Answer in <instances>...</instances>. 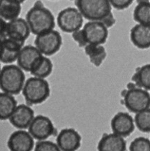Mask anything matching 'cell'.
I'll return each mask as SVG.
<instances>
[{"label": "cell", "mask_w": 150, "mask_h": 151, "mask_svg": "<svg viewBox=\"0 0 150 151\" xmlns=\"http://www.w3.org/2000/svg\"><path fill=\"white\" fill-rule=\"evenodd\" d=\"M110 127L113 133L122 137H129L135 131L134 118L126 112H118L110 121Z\"/></svg>", "instance_id": "cell-11"}, {"label": "cell", "mask_w": 150, "mask_h": 151, "mask_svg": "<svg viewBox=\"0 0 150 151\" xmlns=\"http://www.w3.org/2000/svg\"><path fill=\"white\" fill-rule=\"evenodd\" d=\"M137 3H143V2H149V1H150L149 0H136Z\"/></svg>", "instance_id": "cell-32"}, {"label": "cell", "mask_w": 150, "mask_h": 151, "mask_svg": "<svg viewBox=\"0 0 150 151\" xmlns=\"http://www.w3.org/2000/svg\"><path fill=\"white\" fill-rule=\"evenodd\" d=\"M18 106L14 95L6 92H0V120H8Z\"/></svg>", "instance_id": "cell-20"}, {"label": "cell", "mask_w": 150, "mask_h": 151, "mask_svg": "<svg viewBox=\"0 0 150 151\" xmlns=\"http://www.w3.org/2000/svg\"><path fill=\"white\" fill-rule=\"evenodd\" d=\"M82 137L72 128L62 129L57 134L56 143L61 151H76L80 147Z\"/></svg>", "instance_id": "cell-12"}, {"label": "cell", "mask_w": 150, "mask_h": 151, "mask_svg": "<svg viewBox=\"0 0 150 151\" xmlns=\"http://www.w3.org/2000/svg\"><path fill=\"white\" fill-rule=\"evenodd\" d=\"M25 80L23 69L18 65L5 64L0 72V89L3 92L17 95L22 91Z\"/></svg>", "instance_id": "cell-2"}, {"label": "cell", "mask_w": 150, "mask_h": 151, "mask_svg": "<svg viewBox=\"0 0 150 151\" xmlns=\"http://www.w3.org/2000/svg\"><path fill=\"white\" fill-rule=\"evenodd\" d=\"M132 82L138 87L150 91V63L137 68L132 77Z\"/></svg>", "instance_id": "cell-23"}, {"label": "cell", "mask_w": 150, "mask_h": 151, "mask_svg": "<svg viewBox=\"0 0 150 151\" xmlns=\"http://www.w3.org/2000/svg\"><path fill=\"white\" fill-rule=\"evenodd\" d=\"M35 117V112L27 104L18 105L9 118L10 123L17 129H27L32 119Z\"/></svg>", "instance_id": "cell-14"}, {"label": "cell", "mask_w": 150, "mask_h": 151, "mask_svg": "<svg viewBox=\"0 0 150 151\" xmlns=\"http://www.w3.org/2000/svg\"><path fill=\"white\" fill-rule=\"evenodd\" d=\"M71 36L74 41L77 43L79 47H85L86 44H88L86 39H85V35H84L83 32H82V28L72 32Z\"/></svg>", "instance_id": "cell-28"}, {"label": "cell", "mask_w": 150, "mask_h": 151, "mask_svg": "<svg viewBox=\"0 0 150 151\" xmlns=\"http://www.w3.org/2000/svg\"><path fill=\"white\" fill-rule=\"evenodd\" d=\"M1 62H0V72H1Z\"/></svg>", "instance_id": "cell-34"}, {"label": "cell", "mask_w": 150, "mask_h": 151, "mask_svg": "<svg viewBox=\"0 0 150 151\" xmlns=\"http://www.w3.org/2000/svg\"><path fill=\"white\" fill-rule=\"evenodd\" d=\"M82 29L88 44L103 45L108 38V28L101 21H88Z\"/></svg>", "instance_id": "cell-9"}, {"label": "cell", "mask_w": 150, "mask_h": 151, "mask_svg": "<svg viewBox=\"0 0 150 151\" xmlns=\"http://www.w3.org/2000/svg\"><path fill=\"white\" fill-rule=\"evenodd\" d=\"M70 1H75V0H70Z\"/></svg>", "instance_id": "cell-36"}, {"label": "cell", "mask_w": 150, "mask_h": 151, "mask_svg": "<svg viewBox=\"0 0 150 151\" xmlns=\"http://www.w3.org/2000/svg\"><path fill=\"white\" fill-rule=\"evenodd\" d=\"M84 18L76 7H69L59 12L57 23L63 32L72 33L83 26Z\"/></svg>", "instance_id": "cell-7"}, {"label": "cell", "mask_w": 150, "mask_h": 151, "mask_svg": "<svg viewBox=\"0 0 150 151\" xmlns=\"http://www.w3.org/2000/svg\"><path fill=\"white\" fill-rule=\"evenodd\" d=\"M129 151H150V139L144 137L135 138L131 142Z\"/></svg>", "instance_id": "cell-26"}, {"label": "cell", "mask_w": 150, "mask_h": 151, "mask_svg": "<svg viewBox=\"0 0 150 151\" xmlns=\"http://www.w3.org/2000/svg\"><path fill=\"white\" fill-rule=\"evenodd\" d=\"M2 40H3V39H1V38H0V43H1V41H2Z\"/></svg>", "instance_id": "cell-35"}, {"label": "cell", "mask_w": 150, "mask_h": 151, "mask_svg": "<svg viewBox=\"0 0 150 151\" xmlns=\"http://www.w3.org/2000/svg\"><path fill=\"white\" fill-rule=\"evenodd\" d=\"M31 33L26 19L18 17L7 22L6 36L10 39L24 44Z\"/></svg>", "instance_id": "cell-13"}, {"label": "cell", "mask_w": 150, "mask_h": 151, "mask_svg": "<svg viewBox=\"0 0 150 151\" xmlns=\"http://www.w3.org/2000/svg\"><path fill=\"white\" fill-rule=\"evenodd\" d=\"M133 19L138 24L150 25V1L137 4L133 11Z\"/></svg>", "instance_id": "cell-24"}, {"label": "cell", "mask_w": 150, "mask_h": 151, "mask_svg": "<svg viewBox=\"0 0 150 151\" xmlns=\"http://www.w3.org/2000/svg\"><path fill=\"white\" fill-rule=\"evenodd\" d=\"M27 129L34 139L38 141L47 139L55 133L52 121L44 115L35 116Z\"/></svg>", "instance_id": "cell-8"}, {"label": "cell", "mask_w": 150, "mask_h": 151, "mask_svg": "<svg viewBox=\"0 0 150 151\" xmlns=\"http://www.w3.org/2000/svg\"><path fill=\"white\" fill-rule=\"evenodd\" d=\"M124 138L114 133L104 134L97 145L98 151H126Z\"/></svg>", "instance_id": "cell-18"}, {"label": "cell", "mask_w": 150, "mask_h": 151, "mask_svg": "<svg viewBox=\"0 0 150 151\" xmlns=\"http://www.w3.org/2000/svg\"><path fill=\"white\" fill-rule=\"evenodd\" d=\"M17 1H19V2L21 3V4H22V3L24 2V1H26V0H17Z\"/></svg>", "instance_id": "cell-33"}, {"label": "cell", "mask_w": 150, "mask_h": 151, "mask_svg": "<svg viewBox=\"0 0 150 151\" xmlns=\"http://www.w3.org/2000/svg\"><path fill=\"white\" fill-rule=\"evenodd\" d=\"M135 127L143 133H150V108L141 111L134 116Z\"/></svg>", "instance_id": "cell-25"}, {"label": "cell", "mask_w": 150, "mask_h": 151, "mask_svg": "<svg viewBox=\"0 0 150 151\" xmlns=\"http://www.w3.org/2000/svg\"><path fill=\"white\" fill-rule=\"evenodd\" d=\"M134 0H109L112 7L116 10H124L132 4Z\"/></svg>", "instance_id": "cell-29"}, {"label": "cell", "mask_w": 150, "mask_h": 151, "mask_svg": "<svg viewBox=\"0 0 150 151\" xmlns=\"http://www.w3.org/2000/svg\"><path fill=\"white\" fill-rule=\"evenodd\" d=\"M24 46V44L23 43L9 38H4L0 43V62L4 64L16 62Z\"/></svg>", "instance_id": "cell-15"}, {"label": "cell", "mask_w": 150, "mask_h": 151, "mask_svg": "<svg viewBox=\"0 0 150 151\" xmlns=\"http://www.w3.org/2000/svg\"><path fill=\"white\" fill-rule=\"evenodd\" d=\"M149 1H150V0H149Z\"/></svg>", "instance_id": "cell-37"}, {"label": "cell", "mask_w": 150, "mask_h": 151, "mask_svg": "<svg viewBox=\"0 0 150 151\" xmlns=\"http://www.w3.org/2000/svg\"><path fill=\"white\" fill-rule=\"evenodd\" d=\"M75 5L88 21H101L112 12L109 0H75Z\"/></svg>", "instance_id": "cell-4"}, {"label": "cell", "mask_w": 150, "mask_h": 151, "mask_svg": "<svg viewBox=\"0 0 150 151\" xmlns=\"http://www.w3.org/2000/svg\"><path fill=\"white\" fill-rule=\"evenodd\" d=\"M129 38L137 48L141 50L150 48V25L137 23L131 28Z\"/></svg>", "instance_id": "cell-16"}, {"label": "cell", "mask_w": 150, "mask_h": 151, "mask_svg": "<svg viewBox=\"0 0 150 151\" xmlns=\"http://www.w3.org/2000/svg\"><path fill=\"white\" fill-rule=\"evenodd\" d=\"M21 9L17 0H0V16L7 22L19 17Z\"/></svg>", "instance_id": "cell-19"}, {"label": "cell", "mask_w": 150, "mask_h": 151, "mask_svg": "<svg viewBox=\"0 0 150 151\" xmlns=\"http://www.w3.org/2000/svg\"><path fill=\"white\" fill-rule=\"evenodd\" d=\"M52 70L53 63L51 59L47 56L42 55L34 63L29 73L34 77L45 79L51 75Z\"/></svg>", "instance_id": "cell-21"}, {"label": "cell", "mask_w": 150, "mask_h": 151, "mask_svg": "<svg viewBox=\"0 0 150 151\" xmlns=\"http://www.w3.org/2000/svg\"><path fill=\"white\" fill-rule=\"evenodd\" d=\"M44 55L35 46H24L19 52L17 65L25 72H30L32 66L41 56Z\"/></svg>", "instance_id": "cell-17"}, {"label": "cell", "mask_w": 150, "mask_h": 151, "mask_svg": "<svg viewBox=\"0 0 150 151\" xmlns=\"http://www.w3.org/2000/svg\"><path fill=\"white\" fill-rule=\"evenodd\" d=\"M22 94L27 105H38L45 102L50 96L51 89L44 78L31 77L24 83Z\"/></svg>", "instance_id": "cell-3"}, {"label": "cell", "mask_w": 150, "mask_h": 151, "mask_svg": "<svg viewBox=\"0 0 150 151\" xmlns=\"http://www.w3.org/2000/svg\"><path fill=\"white\" fill-rule=\"evenodd\" d=\"M63 40L60 32L55 29L46 31L36 35L35 46L44 55L51 56L60 50Z\"/></svg>", "instance_id": "cell-6"}, {"label": "cell", "mask_w": 150, "mask_h": 151, "mask_svg": "<svg viewBox=\"0 0 150 151\" xmlns=\"http://www.w3.org/2000/svg\"><path fill=\"white\" fill-rule=\"evenodd\" d=\"M31 33L37 35L54 29L55 19L51 10L45 7L41 0H38L29 9L25 17Z\"/></svg>", "instance_id": "cell-1"}, {"label": "cell", "mask_w": 150, "mask_h": 151, "mask_svg": "<svg viewBox=\"0 0 150 151\" xmlns=\"http://www.w3.org/2000/svg\"><path fill=\"white\" fill-rule=\"evenodd\" d=\"M124 103L128 111L132 113H138L150 108L149 91L141 87H135L123 91Z\"/></svg>", "instance_id": "cell-5"}, {"label": "cell", "mask_w": 150, "mask_h": 151, "mask_svg": "<svg viewBox=\"0 0 150 151\" xmlns=\"http://www.w3.org/2000/svg\"><path fill=\"white\" fill-rule=\"evenodd\" d=\"M101 22H102L104 24V26L107 28H110L113 26V25L116 24V19H115L114 16H113V13H110L107 16H106L105 17L103 18L101 20Z\"/></svg>", "instance_id": "cell-30"}, {"label": "cell", "mask_w": 150, "mask_h": 151, "mask_svg": "<svg viewBox=\"0 0 150 151\" xmlns=\"http://www.w3.org/2000/svg\"><path fill=\"white\" fill-rule=\"evenodd\" d=\"M34 151H61L57 143L49 140H40L35 144Z\"/></svg>", "instance_id": "cell-27"}, {"label": "cell", "mask_w": 150, "mask_h": 151, "mask_svg": "<svg viewBox=\"0 0 150 151\" xmlns=\"http://www.w3.org/2000/svg\"><path fill=\"white\" fill-rule=\"evenodd\" d=\"M84 50L85 55L89 58L90 62L96 67L101 66L107 57V52L103 45L87 44Z\"/></svg>", "instance_id": "cell-22"}, {"label": "cell", "mask_w": 150, "mask_h": 151, "mask_svg": "<svg viewBox=\"0 0 150 151\" xmlns=\"http://www.w3.org/2000/svg\"><path fill=\"white\" fill-rule=\"evenodd\" d=\"M7 21L0 16V38L4 39L6 36V29H7Z\"/></svg>", "instance_id": "cell-31"}, {"label": "cell", "mask_w": 150, "mask_h": 151, "mask_svg": "<svg viewBox=\"0 0 150 151\" xmlns=\"http://www.w3.org/2000/svg\"><path fill=\"white\" fill-rule=\"evenodd\" d=\"M34 138L29 131L18 129L10 134L7 145L10 151H32L35 147Z\"/></svg>", "instance_id": "cell-10"}]
</instances>
